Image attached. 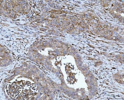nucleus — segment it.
Instances as JSON below:
<instances>
[{"label":"nucleus","instance_id":"f257e3e1","mask_svg":"<svg viewBox=\"0 0 124 100\" xmlns=\"http://www.w3.org/2000/svg\"><path fill=\"white\" fill-rule=\"evenodd\" d=\"M7 91L9 96L16 100H32L37 94L36 88L28 82L13 83L8 87Z\"/></svg>","mask_w":124,"mask_h":100}]
</instances>
